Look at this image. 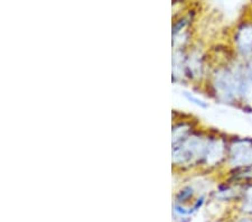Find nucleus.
I'll return each mask as SVG.
<instances>
[{
  "label": "nucleus",
  "mask_w": 252,
  "mask_h": 222,
  "mask_svg": "<svg viewBox=\"0 0 252 222\" xmlns=\"http://www.w3.org/2000/svg\"><path fill=\"white\" fill-rule=\"evenodd\" d=\"M227 161L234 168L252 166V137L235 138L227 147Z\"/></svg>",
  "instance_id": "obj_1"
},
{
  "label": "nucleus",
  "mask_w": 252,
  "mask_h": 222,
  "mask_svg": "<svg viewBox=\"0 0 252 222\" xmlns=\"http://www.w3.org/2000/svg\"><path fill=\"white\" fill-rule=\"evenodd\" d=\"M235 45L240 56L249 61L252 59V24H247L238 32Z\"/></svg>",
  "instance_id": "obj_2"
},
{
  "label": "nucleus",
  "mask_w": 252,
  "mask_h": 222,
  "mask_svg": "<svg viewBox=\"0 0 252 222\" xmlns=\"http://www.w3.org/2000/svg\"><path fill=\"white\" fill-rule=\"evenodd\" d=\"M239 222H252V218H243Z\"/></svg>",
  "instance_id": "obj_3"
}]
</instances>
